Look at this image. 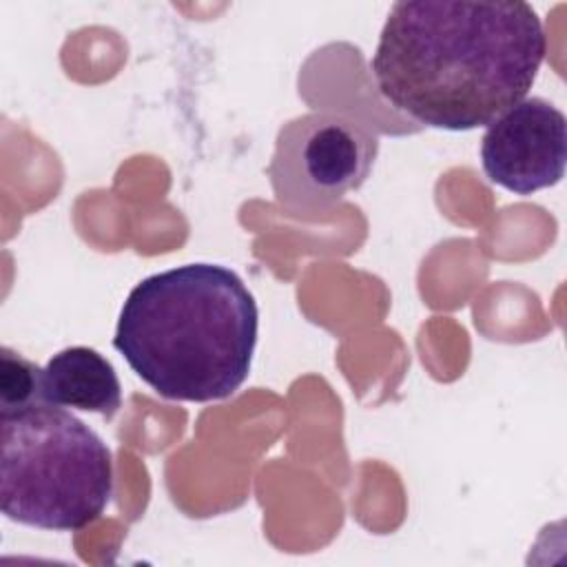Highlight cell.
Returning a JSON list of instances; mask_svg holds the SVG:
<instances>
[{
	"mask_svg": "<svg viewBox=\"0 0 567 567\" xmlns=\"http://www.w3.org/2000/svg\"><path fill=\"white\" fill-rule=\"evenodd\" d=\"M42 399L111 419L122 405V385L106 357L86 346H71L42 368Z\"/></svg>",
	"mask_w": 567,
	"mask_h": 567,
	"instance_id": "obj_6",
	"label": "cell"
},
{
	"mask_svg": "<svg viewBox=\"0 0 567 567\" xmlns=\"http://www.w3.org/2000/svg\"><path fill=\"white\" fill-rule=\"evenodd\" d=\"M42 399V368L22 354L0 350V410H20Z\"/></svg>",
	"mask_w": 567,
	"mask_h": 567,
	"instance_id": "obj_7",
	"label": "cell"
},
{
	"mask_svg": "<svg viewBox=\"0 0 567 567\" xmlns=\"http://www.w3.org/2000/svg\"><path fill=\"white\" fill-rule=\"evenodd\" d=\"M377 153V137L361 124L306 113L281 126L268 173L279 202L295 213H317L359 188Z\"/></svg>",
	"mask_w": 567,
	"mask_h": 567,
	"instance_id": "obj_4",
	"label": "cell"
},
{
	"mask_svg": "<svg viewBox=\"0 0 567 567\" xmlns=\"http://www.w3.org/2000/svg\"><path fill=\"white\" fill-rule=\"evenodd\" d=\"M567 162V120L545 97H525L496 117L481 140L485 177L516 195L558 184Z\"/></svg>",
	"mask_w": 567,
	"mask_h": 567,
	"instance_id": "obj_5",
	"label": "cell"
},
{
	"mask_svg": "<svg viewBox=\"0 0 567 567\" xmlns=\"http://www.w3.org/2000/svg\"><path fill=\"white\" fill-rule=\"evenodd\" d=\"M257 330V301L235 270L186 264L128 292L113 346L159 396L208 403L244 385Z\"/></svg>",
	"mask_w": 567,
	"mask_h": 567,
	"instance_id": "obj_2",
	"label": "cell"
},
{
	"mask_svg": "<svg viewBox=\"0 0 567 567\" xmlns=\"http://www.w3.org/2000/svg\"><path fill=\"white\" fill-rule=\"evenodd\" d=\"M545 51L527 2L414 0L392 4L370 69L396 111L432 128L472 131L525 100Z\"/></svg>",
	"mask_w": 567,
	"mask_h": 567,
	"instance_id": "obj_1",
	"label": "cell"
},
{
	"mask_svg": "<svg viewBox=\"0 0 567 567\" xmlns=\"http://www.w3.org/2000/svg\"><path fill=\"white\" fill-rule=\"evenodd\" d=\"M113 496V458L95 430L62 405L0 410V507L20 525L78 532Z\"/></svg>",
	"mask_w": 567,
	"mask_h": 567,
	"instance_id": "obj_3",
	"label": "cell"
}]
</instances>
